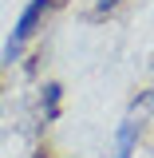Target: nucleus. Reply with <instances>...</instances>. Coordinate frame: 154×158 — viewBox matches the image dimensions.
Here are the masks:
<instances>
[{
  "label": "nucleus",
  "instance_id": "f03ea898",
  "mask_svg": "<svg viewBox=\"0 0 154 158\" xmlns=\"http://www.w3.org/2000/svg\"><path fill=\"white\" fill-rule=\"evenodd\" d=\"M138 127H142V123H135V118H123V127H119V138H115V154H111V158H135Z\"/></svg>",
  "mask_w": 154,
  "mask_h": 158
},
{
  "label": "nucleus",
  "instance_id": "20e7f679",
  "mask_svg": "<svg viewBox=\"0 0 154 158\" xmlns=\"http://www.w3.org/2000/svg\"><path fill=\"white\" fill-rule=\"evenodd\" d=\"M123 0H95V12H115Z\"/></svg>",
  "mask_w": 154,
  "mask_h": 158
},
{
  "label": "nucleus",
  "instance_id": "f257e3e1",
  "mask_svg": "<svg viewBox=\"0 0 154 158\" xmlns=\"http://www.w3.org/2000/svg\"><path fill=\"white\" fill-rule=\"evenodd\" d=\"M52 4H56V0H28V4L20 8L16 24H12V36L4 40V52H0L4 63H16L20 52L36 40V32L44 28V20H48V12H52Z\"/></svg>",
  "mask_w": 154,
  "mask_h": 158
},
{
  "label": "nucleus",
  "instance_id": "7ed1b4c3",
  "mask_svg": "<svg viewBox=\"0 0 154 158\" xmlns=\"http://www.w3.org/2000/svg\"><path fill=\"white\" fill-rule=\"evenodd\" d=\"M59 95H63V87H59V83H48V87H44V99H40L44 118H56V115H59Z\"/></svg>",
  "mask_w": 154,
  "mask_h": 158
}]
</instances>
